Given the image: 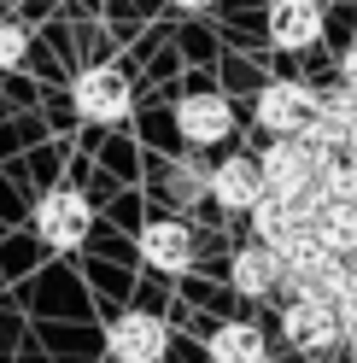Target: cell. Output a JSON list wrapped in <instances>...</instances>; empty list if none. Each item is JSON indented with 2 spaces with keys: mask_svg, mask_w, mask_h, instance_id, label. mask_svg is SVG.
Returning <instances> with one entry per match:
<instances>
[{
  "mask_svg": "<svg viewBox=\"0 0 357 363\" xmlns=\"http://www.w3.org/2000/svg\"><path fill=\"white\" fill-rule=\"evenodd\" d=\"M24 53H30V30L18 18H0V71H18Z\"/></svg>",
  "mask_w": 357,
  "mask_h": 363,
  "instance_id": "5bb4252c",
  "label": "cell"
},
{
  "mask_svg": "<svg viewBox=\"0 0 357 363\" xmlns=\"http://www.w3.org/2000/svg\"><path fill=\"white\" fill-rule=\"evenodd\" d=\"M281 334H287V346H299V352H328L334 340L346 334L340 323V311H334V299H322V293H293L281 311Z\"/></svg>",
  "mask_w": 357,
  "mask_h": 363,
  "instance_id": "277c9868",
  "label": "cell"
},
{
  "mask_svg": "<svg viewBox=\"0 0 357 363\" xmlns=\"http://www.w3.org/2000/svg\"><path fill=\"white\" fill-rule=\"evenodd\" d=\"M71 106H76L82 123H118V118H129V106H135L129 71H118V65H88V71H76Z\"/></svg>",
  "mask_w": 357,
  "mask_h": 363,
  "instance_id": "7a4b0ae2",
  "label": "cell"
},
{
  "mask_svg": "<svg viewBox=\"0 0 357 363\" xmlns=\"http://www.w3.org/2000/svg\"><path fill=\"white\" fill-rule=\"evenodd\" d=\"M317 35H322V6L317 0H270V41L281 53L317 48Z\"/></svg>",
  "mask_w": 357,
  "mask_h": 363,
  "instance_id": "30bf717a",
  "label": "cell"
},
{
  "mask_svg": "<svg viewBox=\"0 0 357 363\" xmlns=\"http://www.w3.org/2000/svg\"><path fill=\"white\" fill-rule=\"evenodd\" d=\"M346 340H351V357H357V328H346Z\"/></svg>",
  "mask_w": 357,
  "mask_h": 363,
  "instance_id": "d6986e66",
  "label": "cell"
},
{
  "mask_svg": "<svg viewBox=\"0 0 357 363\" xmlns=\"http://www.w3.org/2000/svg\"><path fill=\"white\" fill-rule=\"evenodd\" d=\"M334 311H340V323L357 328V269H346L340 287H334Z\"/></svg>",
  "mask_w": 357,
  "mask_h": 363,
  "instance_id": "2e32d148",
  "label": "cell"
},
{
  "mask_svg": "<svg viewBox=\"0 0 357 363\" xmlns=\"http://www.w3.org/2000/svg\"><path fill=\"white\" fill-rule=\"evenodd\" d=\"M310 235H317L334 258H357V206L351 199H322L317 217H310Z\"/></svg>",
  "mask_w": 357,
  "mask_h": 363,
  "instance_id": "7c38bea8",
  "label": "cell"
},
{
  "mask_svg": "<svg viewBox=\"0 0 357 363\" xmlns=\"http://www.w3.org/2000/svg\"><path fill=\"white\" fill-rule=\"evenodd\" d=\"M340 71H346V88H351V94H357V48L346 53V65H340Z\"/></svg>",
  "mask_w": 357,
  "mask_h": 363,
  "instance_id": "e0dca14e",
  "label": "cell"
},
{
  "mask_svg": "<svg viewBox=\"0 0 357 363\" xmlns=\"http://www.w3.org/2000/svg\"><path fill=\"white\" fill-rule=\"evenodd\" d=\"M229 281H234V293H246V299H270V293L281 287V252L264 246V240L240 246L234 264H229Z\"/></svg>",
  "mask_w": 357,
  "mask_h": 363,
  "instance_id": "8fae6325",
  "label": "cell"
},
{
  "mask_svg": "<svg viewBox=\"0 0 357 363\" xmlns=\"http://www.w3.org/2000/svg\"><path fill=\"white\" fill-rule=\"evenodd\" d=\"M164 316L159 311H123V316H111V334H106V346L118 363H159L164 357Z\"/></svg>",
  "mask_w": 357,
  "mask_h": 363,
  "instance_id": "8992f818",
  "label": "cell"
},
{
  "mask_svg": "<svg viewBox=\"0 0 357 363\" xmlns=\"http://www.w3.org/2000/svg\"><path fill=\"white\" fill-rule=\"evenodd\" d=\"M264 194H270V188H264V164H258V158H240L234 152V158H222V164H211V199L222 211H252Z\"/></svg>",
  "mask_w": 357,
  "mask_h": 363,
  "instance_id": "ba28073f",
  "label": "cell"
},
{
  "mask_svg": "<svg viewBox=\"0 0 357 363\" xmlns=\"http://www.w3.org/2000/svg\"><path fill=\"white\" fill-rule=\"evenodd\" d=\"M351 206H357V194H351Z\"/></svg>",
  "mask_w": 357,
  "mask_h": 363,
  "instance_id": "ffe728a7",
  "label": "cell"
},
{
  "mask_svg": "<svg viewBox=\"0 0 357 363\" xmlns=\"http://www.w3.org/2000/svg\"><path fill=\"white\" fill-rule=\"evenodd\" d=\"M205 194H211V176L199 164H170V199L188 206V199H205Z\"/></svg>",
  "mask_w": 357,
  "mask_h": 363,
  "instance_id": "9a60e30c",
  "label": "cell"
},
{
  "mask_svg": "<svg viewBox=\"0 0 357 363\" xmlns=\"http://www.w3.org/2000/svg\"><path fill=\"white\" fill-rule=\"evenodd\" d=\"M264 188L270 194H287V199H299L317 188V164H322V152L305 141V135H276L270 147H264Z\"/></svg>",
  "mask_w": 357,
  "mask_h": 363,
  "instance_id": "3957f363",
  "label": "cell"
},
{
  "mask_svg": "<svg viewBox=\"0 0 357 363\" xmlns=\"http://www.w3.org/2000/svg\"><path fill=\"white\" fill-rule=\"evenodd\" d=\"M141 258L159 276H182V269H193V229L182 217H152L141 229Z\"/></svg>",
  "mask_w": 357,
  "mask_h": 363,
  "instance_id": "52a82bcc",
  "label": "cell"
},
{
  "mask_svg": "<svg viewBox=\"0 0 357 363\" xmlns=\"http://www.w3.org/2000/svg\"><path fill=\"white\" fill-rule=\"evenodd\" d=\"M317 111H322L317 88H305V82H264V94H258V106H252V118L270 129V135H305Z\"/></svg>",
  "mask_w": 357,
  "mask_h": 363,
  "instance_id": "5b68a950",
  "label": "cell"
},
{
  "mask_svg": "<svg viewBox=\"0 0 357 363\" xmlns=\"http://www.w3.org/2000/svg\"><path fill=\"white\" fill-rule=\"evenodd\" d=\"M35 235L41 246H53V252H76V246L94 235V206H88L82 188H47L35 199Z\"/></svg>",
  "mask_w": 357,
  "mask_h": 363,
  "instance_id": "6da1fadb",
  "label": "cell"
},
{
  "mask_svg": "<svg viewBox=\"0 0 357 363\" xmlns=\"http://www.w3.org/2000/svg\"><path fill=\"white\" fill-rule=\"evenodd\" d=\"M176 129H182L188 147H217V141H229L234 111H229L222 94H188L182 106H176Z\"/></svg>",
  "mask_w": 357,
  "mask_h": 363,
  "instance_id": "9c48e42d",
  "label": "cell"
},
{
  "mask_svg": "<svg viewBox=\"0 0 357 363\" xmlns=\"http://www.w3.org/2000/svg\"><path fill=\"white\" fill-rule=\"evenodd\" d=\"M211 363H270V340H264L258 323H222L211 340H205Z\"/></svg>",
  "mask_w": 357,
  "mask_h": 363,
  "instance_id": "4fadbf2b",
  "label": "cell"
},
{
  "mask_svg": "<svg viewBox=\"0 0 357 363\" xmlns=\"http://www.w3.org/2000/svg\"><path fill=\"white\" fill-rule=\"evenodd\" d=\"M170 6H176V12H205L211 0H170Z\"/></svg>",
  "mask_w": 357,
  "mask_h": 363,
  "instance_id": "ac0fdd59",
  "label": "cell"
}]
</instances>
